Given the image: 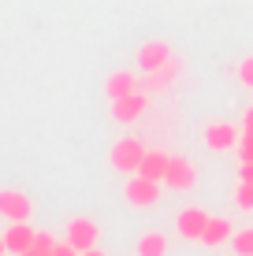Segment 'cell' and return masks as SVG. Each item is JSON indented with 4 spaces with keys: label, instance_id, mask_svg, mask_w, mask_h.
Listing matches in <instances>:
<instances>
[{
    "label": "cell",
    "instance_id": "cell-17",
    "mask_svg": "<svg viewBox=\"0 0 253 256\" xmlns=\"http://www.w3.org/2000/svg\"><path fill=\"white\" fill-rule=\"evenodd\" d=\"M231 245H234L238 256H253V226H249V230H238L231 238Z\"/></svg>",
    "mask_w": 253,
    "mask_h": 256
},
{
    "label": "cell",
    "instance_id": "cell-3",
    "mask_svg": "<svg viewBox=\"0 0 253 256\" xmlns=\"http://www.w3.org/2000/svg\"><path fill=\"white\" fill-rule=\"evenodd\" d=\"M0 216L8 223H30L34 216V200L23 190H0Z\"/></svg>",
    "mask_w": 253,
    "mask_h": 256
},
{
    "label": "cell",
    "instance_id": "cell-25",
    "mask_svg": "<svg viewBox=\"0 0 253 256\" xmlns=\"http://www.w3.org/2000/svg\"><path fill=\"white\" fill-rule=\"evenodd\" d=\"M8 252V242H4V234H0V256H4Z\"/></svg>",
    "mask_w": 253,
    "mask_h": 256
},
{
    "label": "cell",
    "instance_id": "cell-5",
    "mask_svg": "<svg viewBox=\"0 0 253 256\" xmlns=\"http://www.w3.org/2000/svg\"><path fill=\"white\" fill-rule=\"evenodd\" d=\"M123 197H127V204H134V208H153L156 200H160V182H153V178H145V174H138V178L127 182Z\"/></svg>",
    "mask_w": 253,
    "mask_h": 256
},
{
    "label": "cell",
    "instance_id": "cell-16",
    "mask_svg": "<svg viewBox=\"0 0 253 256\" xmlns=\"http://www.w3.org/2000/svg\"><path fill=\"white\" fill-rule=\"evenodd\" d=\"M56 238H52V234H45V230H38V238H34V242H30V249H26L23 256H52V252H56Z\"/></svg>",
    "mask_w": 253,
    "mask_h": 256
},
{
    "label": "cell",
    "instance_id": "cell-22",
    "mask_svg": "<svg viewBox=\"0 0 253 256\" xmlns=\"http://www.w3.org/2000/svg\"><path fill=\"white\" fill-rule=\"evenodd\" d=\"M238 178H242V182H253V160H246V164H242Z\"/></svg>",
    "mask_w": 253,
    "mask_h": 256
},
{
    "label": "cell",
    "instance_id": "cell-18",
    "mask_svg": "<svg viewBox=\"0 0 253 256\" xmlns=\"http://www.w3.org/2000/svg\"><path fill=\"white\" fill-rule=\"evenodd\" d=\"M234 204L246 208V212H253V182H242V186L234 190Z\"/></svg>",
    "mask_w": 253,
    "mask_h": 256
},
{
    "label": "cell",
    "instance_id": "cell-23",
    "mask_svg": "<svg viewBox=\"0 0 253 256\" xmlns=\"http://www.w3.org/2000/svg\"><path fill=\"white\" fill-rule=\"evenodd\" d=\"M242 130H253V108L246 112V122H242Z\"/></svg>",
    "mask_w": 253,
    "mask_h": 256
},
{
    "label": "cell",
    "instance_id": "cell-8",
    "mask_svg": "<svg viewBox=\"0 0 253 256\" xmlns=\"http://www.w3.org/2000/svg\"><path fill=\"white\" fill-rule=\"evenodd\" d=\"M171 45L168 41H149V45L138 48V67H142V74H149V70H160L164 64H171Z\"/></svg>",
    "mask_w": 253,
    "mask_h": 256
},
{
    "label": "cell",
    "instance_id": "cell-12",
    "mask_svg": "<svg viewBox=\"0 0 253 256\" xmlns=\"http://www.w3.org/2000/svg\"><path fill=\"white\" fill-rule=\"evenodd\" d=\"M168 160H171L168 152L149 148V152H145V160H142V167H138V174H145V178H153V182H164V174H168Z\"/></svg>",
    "mask_w": 253,
    "mask_h": 256
},
{
    "label": "cell",
    "instance_id": "cell-19",
    "mask_svg": "<svg viewBox=\"0 0 253 256\" xmlns=\"http://www.w3.org/2000/svg\"><path fill=\"white\" fill-rule=\"evenodd\" d=\"M238 156H242V164L253 160V130H242V141H238Z\"/></svg>",
    "mask_w": 253,
    "mask_h": 256
},
{
    "label": "cell",
    "instance_id": "cell-11",
    "mask_svg": "<svg viewBox=\"0 0 253 256\" xmlns=\"http://www.w3.org/2000/svg\"><path fill=\"white\" fill-rule=\"evenodd\" d=\"M104 90H108L112 100H119V96H127V93H138L142 82H138V74H130V70H116V74H108Z\"/></svg>",
    "mask_w": 253,
    "mask_h": 256
},
{
    "label": "cell",
    "instance_id": "cell-21",
    "mask_svg": "<svg viewBox=\"0 0 253 256\" xmlns=\"http://www.w3.org/2000/svg\"><path fill=\"white\" fill-rule=\"evenodd\" d=\"M52 256H82V252H78L71 242H60V245H56V252H52Z\"/></svg>",
    "mask_w": 253,
    "mask_h": 256
},
{
    "label": "cell",
    "instance_id": "cell-9",
    "mask_svg": "<svg viewBox=\"0 0 253 256\" xmlns=\"http://www.w3.org/2000/svg\"><path fill=\"white\" fill-rule=\"evenodd\" d=\"M205 223H208V216H205V208H182L179 212V219H175V226H179V234L182 238H190V242H201V234H205Z\"/></svg>",
    "mask_w": 253,
    "mask_h": 256
},
{
    "label": "cell",
    "instance_id": "cell-14",
    "mask_svg": "<svg viewBox=\"0 0 253 256\" xmlns=\"http://www.w3.org/2000/svg\"><path fill=\"white\" fill-rule=\"evenodd\" d=\"M138 256H168V238L156 234V230L142 234L138 238Z\"/></svg>",
    "mask_w": 253,
    "mask_h": 256
},
{
    "label": "cell",
    "instance_id": "cell-4",
    "mask_svg": "<svg viewBox=\"0 0 253 256\" xmlns=\"http://www.w3.org/2000/svg\"><path fill=\"white\" fill-rule=\"evenodd\" d=\"M145 112H149V96H145V90L112 100V119H116V122H138Z\"/></svg>",
    "mask_w": 253,
    "mask_h": 256
},
{
    "label": "cell",
    "instance_id": "cell-24",
    "mask_svg": "<svg viewBox=\"0 0 253 256\" xmlns=\"http://www.w3.org/2000/svg\"><path fill=\"white\" fill-rule=\"evenodd\" d=\"M82 256H108V252H101V249H86Z\"/></svg>",
    "mask_w": 253,
    "mask_h": 256
},
{
    "label": "cell",
    "instance_id": "cell-10",
    "mask_svg": "<svg viewBox=\"0 0 253 256\" xmlns=\"http://www.w3.org/2000/svg\"><path fill=\"white\" fill-rule=\"evenodd\" d=\"M38 238V230H34L30 223H8V230H4V242H8V252H15V256H23L26 249H30V242Z\"/></svg>",
    "mask_w": 253,
    "mask_h": 256
},
{
    "label": "cell",
    "instance_id": "cell-2",
    "mask_svg": "<svg viewBox=\"0 0 253 256\" xmlns=\"http://www.w3.org/2000/svg\"><path fill=\"white\" fill-rule=\"evenodd\" d=\"M97 238H101V226L93 223L90 216H75V219H67L64 242H71L78 252H86V249H97Z\"/></svg>",
    "mask_w": 253,
    "mask_h": 256
},
{
    "label": "cell",
    "instance_id": "cell-20",
    "mask_svg": "<svg viewBox=\"0 0 253 256\" xmlns=\"http://www.w3.org/2000/svg\"><path fill=\"white\" fill-rule=\"evenodd\" d=\"M238 78H242V86H249V90H253V56H246L238 64Z\"/></svg>",
    "mask_w": 253,
    "mask_h": 256
},
{
    "label": "cell",
    "instance_id": "cell-15",
    "mask_svg": "<svg viewBox=\"0 0 253 256\" xmlns=\"http://www.w3.org/2000/svg\"><path fill=\"white\" fill-rule=\"evenodd\" d=\"M175 74H179V67H175V60H171V64H164L160 70H149V74H145L142 90H168Z\"/></svg>",
    "mask_w": 253,
    "mask_h": 256
},
{
    "label": "cell",
    "instance_id": "cell-13",
    "mask_svg": "<svg viewBox=\"0 0 253 256\" xmlns=\"http://www.w3.org/2000/svg\"><path fill=\"white\" fill-rule=\"evenodd\" d=\"M201 242H205V245H223V242H231V223H227V219H220V216H208Z\"/></svg>",
    "mask_w": 253,
    "mask_h": 256
},
{
    "label": "cell",
    "instance_id": "cell-1",
    "mask_svg": "<svg viewBox=\"0 0 253 256\" xmlns=\"http://www.w3.org/2000/svg\"><path fill=\"white\" fill-rule=\"evenodd\" d=\"M145 152H149V148H145L138 138H119L116 145H112V167H116V171H123V174H138Z\"/></svg>",
    "mask_w": 253,
    "mask_h": 256
},
{
    "label": "cell",
    "instance_id": "cell-7",
    "mask_svg": "<svg viewBox=\"0 0 253 256\" xmlns=\"http://www.w3.org/2000/svg\"><path fill=\"white\" fill-rule=\"evenodd\" d=\"M194 182H197L194 164H190L186 156H171V160H168V174H164V186H171V190H194Z\"/></svg>",
    "mask_w": 253,
    "mask_h": 256
},
{
    "label": "cell",
    "instance_id": "cell-6",
    "mask_svg": "<svg viewBox=\"0 0 253 256\" xmlns=\"http://www.w3.org/2000/svg\"><path fill=\"white\" fill-rule=\"evenodd\" d=\"M242 141V130L231 126V122H208L205 126V145L212 148V152H227Z\"/></svg>",
    "mask_w": 253,
    "mask_h": 256
}]
</instances>
